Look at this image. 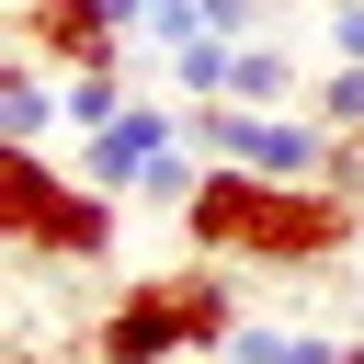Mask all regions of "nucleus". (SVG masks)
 <instances>
[{
    "label": "nucleus",
    "instance_id": "f257e3e1",
    "mask_svg": "<svg viewBox=\"0 0 364 364\" xmlns=\"http://www.w3.org/2000/svg\"><path fill=\"white\" fill-rule=\"evenodd\" d=\"M182 239L205 262H239V273H318V262L364 250V205L330 193V182H262V171L205 159V182L182 205Z\"/></svg>",
    "mask_w": 364,
    "mask_h": 364
},
{
    "label": "nucleus",
    "instance_id": "f03ea898",
    "mask_svg": "<svg viewBox=\"0 0 364 364\" xmlns=\"http://www.w3.org/2000/svg\"><path fill=\"white\" fill-rule=\"evenodd\" d=\"M239 341V262L205 273H136L91 318V364H205Z\"/></svg>",
    "mask_w": 364,
    "mask_h": 364
},
{
    "label": "nucleus",
    "instance_id": "7ed1b4c3",
    "mask_svg": "<svg viewBox=\"0 0 364 364\" xmlns=\"http://www.w3.org/2000/svg\"><path fill=\"white\" fill-rule=\"evenodd\" d=\"M0 239H11V262H102L114 250V193H91L80 171H57L46 148H11V171H0Z\"/></svg>",
    "mask_w": 364,
    "mask_h": 364
},
{
    "label": "nucleus",
    "instance_id": "20e7f679",
    "mask_svg": "<svg viewBox=\"0 0 364 364\" xmlns=\"http://www.w3.org/2000/svg\"><path fill=\"white\" fill-rule=\"evenodd\" d=\"M193 114V148L216 171H262V182H330L341 136L318 114H262V102H182Z\"/></svg>",
    "mask_w": 364,
    "mask_h": 364
},
{
    "label": "nucleus",
    "instance_id": "39448f33",
    "mask_svg": "<svg viewBox=\"0 0 364 364\" xmlns=\"http://www.w3.org/2000/svg\"><path fill=\"white\" fill-rule=\"evenodd\" d=\"M11 46H34L46 68H68V80H80V68H125V46H136V34H125V23H102L91 0H23V11H11Z\"/></svg>",
    "mask_w": 364,
    "mask_h": 364
},
{
    "label": "nucleus",
    "instance_id": "423d86ee",
    "mask_svg": "<svg viewBox=\"0 0 364 364\" xmlns=\"http://www.w3.org/2000/svg\"><path fill=\"white\" fill-rule=\"evenodd\" d=\"M57 125H68V68H46L34 46H11L0 57V136L11 148H46Z\"/></svg>",
    "mask_w": 364,
    "mask_h": 364
},
{
    "label": "nucleus",
    "instance_id": "0eeeda50",
    "mask_svg": "<svg viewBox=\"0 0 364 364\" xmlns=\"http://www.w3.org/2000/svg\"><path fill=\"white\" fill-rule=\"evenodd\" d=\"M228 364H353V341H330V330H284V318H239Z\"/></svg>",
    "mask_w": 364,
    "mask_h": 364
},
{
    "label": "nucleus",
    "instance_id": "6e6552de",
    "mask_svg": "<svg viewBox=\"0 0 364 364\" xmlns=\"http://www.w3.org/2000/svg\"><path fill=\"white\" fill-rule=\"evenodd\" d=\"M296 91H307V80H296V57H284L273 34H250V46H239V80H228V102H262V114H284Z\"/></svg>",
    "mask_w": 364,
    "mask_h": 364
},
{
    "label": "nucleus",
    "instance_id": "1a4fd4ad",
    "mask_svg": "<svg viewBox=\"0 0 364 364\" xmlns=\"http://www.w3.org/2000/svg\"><path fill=\"white\" fill-rule=\"evenodd\" d=\"M228 80H239V46H228V34H193V46L171 57V91H182V102H228Z\"/></svg>",
    "mask_w": 364,
    "mask_h": 364
},
{
    "label": "nucleus",
    "instance_id": "9d476101",
    "mask_svg": "<svg viewBox=\"0 0 364 364\" xmlns=\"http://www.w3.org/2000/svg\"><path fill=\"white\" fill-rule=\"evenodd\" d=\"M318 125H330V136H364V57H341V68L318 80Z\"/></svg>",
    "mask_w": 364,
    "mask_h": 364
},
{
    "label": "nucleus",
    "instance_id": "9b49d317",
    "mask_svg": "<svg viewBox=\"0 0 364 364\" xmlns=\"http://www.w3.org/2000/svg\"><path fill=\"white\" fill-rule=\"evenodd\" d=\"M262 11H273V0H205V23H216L228 46H250V34H262Z\"/></svg>",
    "mask_w": 364,
    "mask_h": 364
},
{
    "label": "nucleus",
    "instance_id": "f8f14e48",
    "mask_svg": "<svg viewBox=\"0 0 364 364\" xmlns=\"http://www.w3.org/2000/svg\"><path fill=\"white\" fill-rule=\"evenodd\" d=\"M330 57H364V0H341V11H330Z\"/></svg>",
    "mask_w": 364,
    "mask_h": 364
},
{
    "label": "nucleus",
    "instance_id": "ddd939ff",
    "mask_svg": "<svg viewBox=\"0 0 364 364\" xmlns=\"http://www.w3.org/2000/svg\"><path fill=\"white\" fill-rule=\"evenodd\" d=\"M205 364H228V353H205Z\"/></svg>",
    "mask_w": 364,
    "mask_h": 364
},
{
    "label": "nucleus",
    "instance_id": "4468645a",
    "mask_svg": "<svg viewBox=\"0 0 364 364\" xmlns=\"http://www.w3.org/2000/svg\"><path fill=\"white\" fill-rule=\"evenodd\" d=\"M318 11H341V0H318Z\"/></svg>",
    "mask_w": 364,
    "mask_h": 364
},
{
    "label": "nucleus",
    "instance_id": "2eb2a0df",
    "mask_svg": "<svg viewBox=\"0 0 364 364\" xmlns=\"http://www.w3.org/2000/svg\"><path fill=\"white\" fill-rule=\"evenodd\" d=\"M11 11H23V0H11Z\"/></svg>",
    "mask_w": 364,
    "mask_h": 364
}]
</instances>
